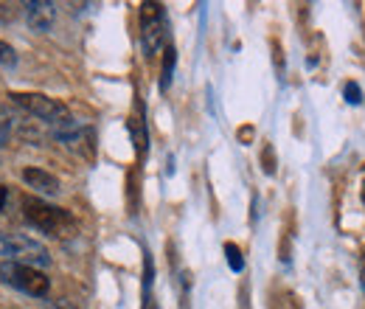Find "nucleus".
I'll return each instance as SVG.
<instances>
[{
    "label": "nucleus",
    "instance_id": "nucleus-1",
    "mask_svg": "<svg viewBox=\"0 0 365 309\" xmlns=\"http://www.w3.org/2000/svg\"><path fill=\"white\" fill-rule=\"evenodd\" d=\"M23 220L51 239H73L79 233V225L71 211L56 208L37 197H23Z\"/></svg>",
    "mask_w": 365,
    "mask_h": 309
},
{
    "label": "nucleus",
    "instance_id": "nucleus-2",
    "mask_svg": "<svg viewBox=\"0 0 365 309\" xmlns=\"http://www.w3.org/2000/svg\"><path fill=\"white\" fill-rule=\"evenodd\" d=\"M0 256L6 262H17V265H29L37 270L51 265V253L46 245L23 233H0Z\"/></svg>",
    "mask_w": 365,
    "mask_h": 309
},
{
    "label": "nucleus",
    "instance_id": "nucleus-3",
    "mask_svg": "<svg viewBox=\"0 0 365 309\" xmlns=\"http://www.w3.org/2000/svg\"><path fill=\"white\" fill-rule=\"evenodd\" d=\"M0 281L26 293V295H34V298H43L51 290L46 273H40L37 267L17 265V262H0Z\"/></svg>",
    "mask_w": 365,
    "mask_h": 309
},
{
    "label": "nucleus",
    "instance_id": "nucleus-4",
    "mask_svg": "<svg viewBox=\"0 0 365 309\" xmlns=\"http://www.w3.org/2000/svg\"><path fill=\"white\" fill-rule=\"evenodd\" d=\"M9 98L23 113H29V116H34V118H40L46 124H53V127H59L62 121L71 118V113H68V107L62 101H56L51 96H43V93H11Z\"/></svg>",
    "mask_w": 365,
    "mask_h": 309
},
{
    "label": "nucleus",
    "instance_id": "nucleus-5",
    "mask_svg": "<svg viewBox=\"0 0 365 309\" xmlns=\"http://www.w3.org/2000/svg\"><path fill=\"white\" fill-rule=\"evenodd\" d=\"M166 43V11L160 3L140 6V45L146 56H155Z\"/></svg>",
    "mask_w": 365,
    "mask_h": 309
},
{
    "label": "nucleus",
    "instance_id": "nucleus-6",
    "mask_svg": "<svg viewBox=\"0 0 365 309\" xmlns=\"http://www.w3.org/2000/svg\"><path fill=\"white\" fill-rule=\"evenodd\" d=\"M26 23L31 31L37 34H46L53 29V20H56V6L48 3V0H34V3H26Z\"/></svg>",
    "mask_w": 365,
    "mask_h": 309
},
{
    "label": "nucleus",
    "instance_id": "nucleus-7",
    "mask_svg": "<svg viewBox=\"0 0 365 309\" xmlns=\"http://www.w3.org/2000/svg\"><path fill=\"white\" fill-rule=\"evenodd\" d=\"M23 180H26V186H31L40 194H56L59 191V180L43 172V169H23Z\"/></svg>",
    "mask_w": 365,
    "mask_h": 309
},
{
    "label": "nucleus",
    "instance_id": "nucleus-8",
    "mask_svg": "<svg viewBox=\"0 0 365 309\" xmlns=\"http://www.w3.org/2000/svg\"><path fill=\"white\" fill-rule=\"evenodd\" d=\"M130 133L135 141L138 158H143L146 155V121H143V104L140 101H135V116L130 118Z\"/></svg>",
    "mask_w": 365,
    "mask_h": 309
},
{
    "label": "nucleus",
    "instance_id": "nucleus-9",
    "mask_svg": "<svg viewBox=\"0 0 365 309\" xmlns=\"http://www.w3.org/2000/svg\"><path fill=\"white\" fill-rule=\"evenodd\" d=\"M175 62H178V51H175V45H166L163 71H160V90H169V85H172V76H175Z\"/></svg>",
    "mask_w": 365,
    "mask_h": 309
},
{
    "label": "nucleus",
    "instance_id": "nucleus-10",
    "mask_svg": "<svg viewBox=\"0 0 365 309\" xmlns=\"http://www.w3.org/2000/svg\"><path fill=\"white\" fill-rule=\"evenodd\" d=\"M270 309H301V304L289 290H275L270 298Z\"/></svg>",
    "mask_w": 365,
    "mask_h": 309
},
{
    "label": "nucleus",
    "instance_id": "nucleus-11",
    "mask_svg": "<svg viewBox=\"0 0 365 309\" xmlns=\"http://www.w3.org/2000/svg\"><path fill=\"white\" fill-rule=\"evenodd\" d=\"M225 256H228V265L233 273H242L245 270V259H242V250L233 245V242H228L225 245Z\"/></svg>",
    "mask_w": 365,
    "mask_h": 309
},
{
    "label": "nucleus",
    "instance_id": "nucleus-12",
    "mask_svg": "<svg viewBox=\"0 0 365 309\" xmlns=\"http://www.w3.org/2000/svg\"><path fill=\"white\" fill-rule=\"evenodd\" d=\"M343 96H346L349 104H363V88L357 82H346L343 85Z\"/></svg>",
    "mask_w": 365,
    "mask_h": 309
},
{
    "label": "nucleus",
    "instance_id": "nucleus-13",
    "mask_svg": "<svg viewBox=\"0 0 365 309\" xmlns=\"http://www.w3.org/2000/svg\"><path fill=\"white\" fill-rule=\"evenodd\" d=\"M17 65V54L14 48L6 43H0V68H14Z\"/></svg>",
    "mask_w": 365,
    "mask_h": 309
},
{
    "label": "nucleus",
    "instance_id": "nucleus-14",
    "mask_svg": "<svg viewBox=\"0 0 365 309\" xmlns=\"http://www.w3.org/2000/svg\"><path fill=\"white\" fill-rule=\"evenodd\" d=\"M17 17V6L14 3H0V26L3 23H11Z\"/></svg>",
    "mask_w": 365,
    "mask_h": 309
},
{
    "label": "nucleus",
    "instance_id": "nucleus-15",
    "mask_svg": "<svg viewBox=\"0 0 365 309\" xmlns=\"http://www.w3.org/2000/svg\"><path fill=\"white\" fill-rule=\"evenodd\" d=\"M262 163H264V172L267 175H275V158H273V146L267 143L264 152H262Z\"/></svg>",
    "mask_w": 365,
    "mask_h": 309
},
{
    "label": "nucleus",
    "instance_id": "nucleus-16",
    "mask_svg": "<svg viewBox=\"0 0 365 309\" xmlns=\"http://www.w3.org/2000/svg\"><path fill=\"white\" fill-rule=\"evenodd\" d=\"M6 200H9V188H6V186H0V214L6 211Z\"/></svg>",
    "mask_w": 365,
    "mask_h": 309
},
{
    "label": "nucleus",
    "instance_id": "nucleus-17",
    "mask_svg": "<svg viewBox=\"0 0 365 309\" xmlns=\"http://www.w3.org/2000/svg\"><path fill=\"white\" fill-rule=\"evenodd\" d=\"M239 301H242V304H239V309H250V304H247V287L242 290V295H239Z\"/></svg>",
    "mask_w": 365,
    "mask_h": 309
},
{
    "label": "nucleus",
    "instance_id": "nucleus-18",
    "mask_svg": "<svg viewBox=\"0 0 365 309\" xmlns=\"http://www.w3.org/2000/svg\"><path fill=\"white\" fill-rule=\"evenodd\" d=\"M6 138H9V130H6V124H3V121H0V146H3V143H6Z\"/></svg>",
    "mask_w": 365,
    "mask_h": 309
},
{
    "label": "nucleus",
    "instance_id": "nucleus-19",
    "mask_svg": "<svg viewBox=\"0 0 365 309\" xmlns=\"http://www.w3.org/2000/svg\"><path fill=\"white\" fill-rule=\"evenodd\" d=\"M360 281H363V287H365V253L360 256Z\"/></svg>",
    "mask_w": 365,
    "mask_h": 309
},
{
    "label": "nucleus",
    "instance_id": "nucleus-20",
    "mask_svg": "<svg viewBox=\"0 0 365 309\" xmlns=\"http://www.w3.org/2000/svg\"><path fill=\"white\" fill-rule=\"evenodd\" d=\"M143 309H158V304H155V298H152V301H146V304H143Z\"/></svg>",
    "mask_w": 365,
    "mask_h": 309
},
{
    "label": "nucleus",
    "instance_id": "nucleus-21",
    "mask_svg": "<svg viewBox=\"0 0 365 309\" xmlns=\"http://www.w3.org/2000/svg\"><path fill=\"white\" fill-rule=\"evenodd\" d=\"M363 203H365V183H363Z\"/></svg>",
    "mask_w": 365,
    "mask_h": 309
}]
</instances>
